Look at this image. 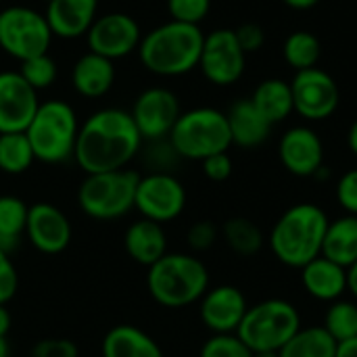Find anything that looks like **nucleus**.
Wrapping results in <instances>:
<instances>
[{
    "label": "nucleus",
    "instance_id": "1",
    "mask_svg": "<svg viewBox=\"0 0 357 357\" xmlns=\"http://www.w3.org/2000/svg\"><path fill=\"white\" fill-rule=\"evenodd\" d=\"M142 142L130 111L107 107L92 113L79 126L73 161L84 174L126 169L140 153Z\"/></svg>",
    "mask_w": 357,
    "mask_h": 357
},
{
    "label": "nucleus",
    "instance_id": "2",
    "mask_svg": "<svg viewBox=\"0 0 357 357\" xmlns=\"http://www.w3.org/2000/svg\"><path fill=\"white\" fill-rule=\"evenodd\" d=\"M328 222L326 211L314 203L293 205L272 226L268 247L280 264L301 270L322 255Z\"/></svg>",
    "mask_w": 357,
    "mask_h": 357
},
{
    "label": "nucleus",
    "instance_id": "3",
    "mask_svg": "<svg viewBox=\"0 0 357 357\" xmlns=\"http://www.w3.org/2000/svg\"><path fill=\"white\" fill-rule=\"evenodd\" d=\"M205 33L199 25L165 21L142 36L138 59L142 67L161 77H178L199 67Z\"/></svg>",
    "mask_w": 357,
    "mask_h": 357
},
{
    "label": "nucleus",
    "instance_id": "4",
    "mask_svg": "<svg viewBox=\"0 0 357 357\" xmlns=\"http://www.w3.org/2000/svg\"><path fill=\"white\" fill-rule=\"evenodd\" d=\"M146 289L163 307H188L201 301V297L207 293L209 270L190 253H165L149 268Z\"/></svg>",
    "mask_w": 357,
    "mask_h": 357
},
{
    "label": "nucleus",
    "instance_id": "5",
    "mask_svg": "<svg viewBox=\"0 0 357 357\" xmlns=\"http://www.w3.org/2000/svg\"><path fill=\"white\" fill-rule=\"evenodd\" d=\"M77 132L79 121L75 109L61 98H50L40 102L25 136L33 149L36 161L56 165L73 159Z\"/></svg>",
    "mask_w": 357,
    "mask_h": 357
},
{
    "label": "nucleus",
    "instance_id": "6",
    "mask_svg": "<svg viewBox=\"0 0 357 357\" xmlns=\"http://www.w3.org/2000/svg\"><path fill=\"white\" fill-rule=\"evenodd\" d=\"M167 140L178 157L188 161H203L211 155L228 153L232 146L228 117L224 111L213 107H197L184 111Z\"/></svg>",
    "mask_w": 357,
    "mask_h": 357
},
{
    "label": "nucleus",
    "instance_id": "7",
    "mask_svg": "<svg viewBox=\"0 0 357 357\" xmlns=\"http://www.w3.org/2000/svg\"><path fill=\"white\" fill-rule=\"evenodd\" d=\"M301 328L299 310L287 299H266L249 305L236 335L253 351H280Z\"/></svg>",
    "mask_w": 357,
    "mask_h": 357
},
{
    "label": "nucleus",
    "instance_id": "8",
    "mask_svg": "<svg viewBox=\"0 0 357 357\" xmlns=\"http://www.w3.org/2000/svg\"><path fill=\"white\" fill-rule=\"evenodd\" d=\"M138 180L140 174L128 167L105 174H86L77 188V205L92 220H119L134 209Z\"/></svg>",
    "mask_w": 357,
    "mask_h": 357
},
{
    "label": "nucleus",
    "instance_id": "9",
    "mask_svg": "<svg viewBox=\"0 0 357 357\" xmlns=\"http://www.w3.org/2000/svg\"><path fill=\"white\" fill-rule=\"evenodd\" d=\"M52 38L44 13L23 4H13L0 10V50L19 63L46 54Z\"/></svg>",
    "mask_w": 357,
    "mask_h": 357
},
{
    "label": "nucleus",
    "instance_id": "10",
    "mask_svg": "<svg viewBox=\"0 0 357 357\" xmlns=\"http://www.w3.org/2000/svg\"><path fill=\"white\" fill-rule=\"evenodd\" d=\"M134 207L142 218L163 226L182 215L186 207V188L174 174L149 172L138 180Z\"/></svg>",
    "mask_w": 357,
    "mask_h": 357
},
{
    "label": "nucleus",
    "instance_id": "11",
    "mask_svg": "<svg viewBox=\"0 0 357 357\" xmlns=\"http://www.w3.org/2000/svg\"><path fill=\"white\" fill-rule=\"evenodd\" d=\"M199 67L213 86H232L243 77L247 52L241 48L234 29L222 27L205 36Z\"/></svg>",
    "mask_w": 357,
    "mask_h": 357
},
{
    "label": "nucleus",
    "instance_id": "12",
    "mask_svg": "<svg viewBox=\"0 0 357 357\" xmlns=\"http://www.w3.org/2000/svg\"><path fill=\"white\" fill-rule=\"evenodd\" d=\"M291 90L295 113H299L307 121L328 119L341 102L339 84L331 73L320 67L297 71L291 82Z\"/></svg>",
    "mask_w": 357,
    "mask_h": 357
},
{
    "label": "nucleus",
    "instance_id": "13",
    "mask_svg": "<svg viewBox=\"0 0 357 357\" xmlns=\"http://www.w3.org/2000/svg\"><path fill=\"white\" fill-rule=\"evenodd\" d=\"M90 52L117 61L138 50L142 40L140 23L128 13H105L94 19L86 33Z\"/></svg>",
    "mask_w": 357,
    "mask_h": 357
},
{
    "label": "nucleus",
    "instance_id": "14",
    "mask_svg": "<svg viewBox=\"0 0 357 357\" xmlns=\"http://www.w3.org/2000/svg\"><path fill=\"white\" fill-rule=\"evenodd\" d=\"M142 140H163L172 134L178 117L182 115L178 96L161 86L146 88L134 100L130 111Z\"/></svg>",
    "mask_w": 357,
    "mask_h": 357
},
{
    "label": "nucleus",
    "instance_id": "15",
    "mask_svg": "<svg viewBox=\"0 0 357 357\" xmlns=\"http://www.w3.org/2000/svg\"><path fill=\"white\" fill-rule=\"evenodd\" d=\"M38 107V90L19 71H0V134L25 132Z\"/></svg>",
    "mask_w": 357,
    "mask_h": 357
},
{
    "label": "nucleus",
    "instance_id": "16",
    "mask_svg": "<svg viewBox=\"0 0 357 357\" xmlns=\"http://www.w3.org/2000/svg\"><path fill=\"white\" fill-rule=\"evenodd\" d=\"M249 310L245 293L234 284H220L207 289L199 301V316L213 335H232L238 331Z\"/></svg>",
    "mask_w": 357,
    "mask_h": 357
},
{
    "label": "nucleus",
    "instance_id": "17",
    "mask_svg": "<svg viewBox=\"0 0 357 357\" xmlns=\"http://www.w3.org/2000/svg\"><path fill=\"white\" fill-rule=\"evenodd\" d=\"M280 163L297 178H314L324 169L322 138L307 126L287 130L278 144Z\"/></svg>",
    "mask_w": 357,
    "mask_h": 357
},
{
    "label": "nucleus",
    "instance_id": "18",
    "mask_svg": "<svg viewBox=\"0 0 357 357\" xmlns=\"http://www.w3.org/2000/svg\"><path fill=\"white\" fill-rule=\"evenodd\" d=\"M25 236L44 255H59L71 243V222L52 203H33L27 211Z\"/></svg>",
    "mask_w": 357,
    "mask_h": 357
},
{
    "label": "nucleus",
    "instance_id": "19",
    "mask_svg": "<svg viewBox=\"0 0 357 357\" xmlns=\"http://www.w3.org/2000/svg\"><path fill=\"white\" fill-rule=\"evenodd\" d=\"M44 17L52 36L75 40L86 36L98 17V0H48Z\"/></svg>",
    "mask_w": 357,
    "mask_h": 357
},
{
    "label": "nucleus",
    "instance_id": "20",
    "mask_svg": "<svg viewBox=\"0 0 357 357\" xmlns=\"http://www.w3.org/2000/svg\"><path fill=\"white\" fill-rule=\"evenodd\" d=\"M301 287L316 301H339L347 293V268L320 255L301 268Z\"/></svg>",
    "mask_w": 357,
    "mask_h": 357
},
{
    "label": "nucleus",
    "instance_id": "21",
    "mask_svg": "<svg viewBox=\"0 0 357 357\" xmlns=\"http://www.w3.org/2000/svg\"><path fill=\"white\" fill-rule=\"evenodd\" d=\"M71 84L84 98H100L115 84V61L96 52L82 54L71 69Z\"/></svg>",
    "mask_w": 357,
    "mask_h": 357
},
{
    "label": "nucleus",
    "instance_id": "22",
    "mask_svg": "<svg viewBox=\"0 0 357 357\" xmlns=\"http://www.w3.org/2000/svg\"><path fill=\"white\" fill-rule=\"evenodd\" d=\"M226 117H228L232 144L241 149H257L270 138L272 123L257 111L251 98H243L234 102L226 113Z\"/></svg>",
    "mask_w": 357,
    "mask_h": 357
},
{
    "label": "nucleus",
    "instance_id": "23",
    "mask_svg": "<svg viewBox=\"0 0 357 357\" xmlns=\"http://www.w3.org/2000/svg\"><path fill=\"white\" fill-rule=\"evenodd\" d=\"M123 247L136 264L151 268L167 253V234L161 224L142 218L126 230Z\"/></svg>",
    "mask_w": 357,
    "mask_h": 357
},
{
    "label": "nucleus",
    "instance_id": "24",
    "mask_svg": "<svg viewBox=\"0 0 357 357\" xmlns=\"http://www.w3.org/2000/svg\"><path fill=\"white\" fill-rule=\"evenodd\" d=\"M102 357H163L159 343L132 324L113 326L102 339Z\"/></svg>",
    "mask_w": 357,
    "mask_h": 357
},
{
    "label": "nucleus",
    "instance_id": "25",
    "mask_svg": "<svg viewBox=\"0 0 357 357\" xmlns=\"http://www.w3.org/2000/svg\"><path fill=\"white\" fill-rule=\"evenodd\" d=\"M322 257L349 268L357 261V215H341L328 222L324 243H322Z\"/></svg>",
    "mask_w": 357,
    "mask_h": 357
},
{
    "label": "nucleus",
    "instance_id": "26",
    "mask_svg": "<svg viewBox=\"0 0 357 357\" xmlns=\"http://www.w3.org/2000/svg\"><path fill=\"white\" fill-rule=\"evenodd\" d=\"M251 102L257 107V111H259L272 126L284 121V119L295 111L291 82H284V79H278V77L264 79V82L255 88V92H253V96H251Z\"/></svg>",
    "mask_w": 357,
    "mask_h": 357
},
{
    "label": "nucleus",
    "instance_id": "27",
    "mask_svg": "<svg viewBox=\"0 0 357 357\" xmlns=\"http://www.w3.org/2000/svg\"><path fill=\"white\" fill-rule=\"evenodd\" d=\"M337 341L326 333V328L310 326L299 328L293 339L278 351V357H335L337 356Z\"/></svg>",
    "mask_w": 357,
    "mask_h": 357
},
{
    "label": "nucleus",
    "instance_id": "28",
    "mask_svg": "<svg viewBox=\"0 0 357 357\" xmlns=\"http://www.w3.org/2000/svg\"><path fill=\"white\" fill-rule=\"evenodd\" d=\"M27 211L29 205H25L19 197H0V249L8 255L19 247L21 236L25 234Z\"/></svg>",
    "mask_w": 357,
    "mask_h": 357
},
{
    "label": "nucleus",
    "instance_id": "29",
    "mask_svg": "<svg viewBox=\"0 0 357 357\" xmlns=\"http://www.w3.org/2000/svg\"><path fill=\"white\" fill-rule=\"evenodd\" d=\"M224 241L226 245L238 255V257H253L257 255L264 245L268 243V238L264 236L261 228L249 220V218H230L224 228H222Z\"/></svg>",
    "mask_w": 357,
    "mask_h": 357
},
{
    "label": "nucleus",
    "instance_id": "30",
    "mask_svg": "<svg viewBox=\"0 0 357 357\" xmlns=\"http://www.w3.org/2000/svg\"><path fill=\"white\" fill-rule=\"evenodd\" d=\"M282 54L289 67H293L295 71H305L318 65L322 56V44L312 31L299 29L284 40Z\"/></svg>",
    "mask_w": 357,
    "mask_h": 357
},
{
    "label": "nucleus",
    "instance_id": "31",
    "mask_svg": "<svg viewBox=\"0 0 357 357\" xmlns=\"http://www.w3.org/2000/svg\"><path fill=\"white\" fill-rule=\"evenodd\" d=\"M36 161L33 149L25 136V132L0 134V172L19 176L31 167Z\"/></svg>",
    "mask_w": 357,
    "mask_h": 357
},
{
    "label": "nucleus",
    "instance_id": "32",
    "mask_svg": "<svg viewBox=\"0 0 357 357\" xmlns=\"http://www.w3.org/2000/svg\"><path fill=\"white\" fill-rule=\"evenodd\" d=\"M326 333L337 341H349L357 337V303L349 299H339L333 301L331 307L324 314V324Z\"/></svg>",
    "mask_w": 357,
    "mask_h": 357
},
{
    "label": "nucleus",
    "instance_id": "33",
    "mask_svg": "<svg viewBox=\"0 0 357 357\" xmlns=\"http://www.w3.org/2000/svg\"><path fill=\"white\" fill-rule=\"evenodd\" d=\"M19 73L23 75V79L33 90H44V88H50L54 84L59 69H56L54 59L46 52V54H38V56L23 61L19 67Z\"/></svg>",
    "mask_w": 357,
    "mask_h": 357
},
{
    "label": "nucleus",
    "instance_id": "34",
    "mask_svg": "<svg viewBox=\"0 0 357 357\" xmlns=\"http://www.w3.org/2000/svg\"><path fill=\"white\" fill-rule=\"evenodd\" d=\"M199 357H255V354L241 341L236 333H232V335H211L203 343Z\"/></svg>",
    "mask_w": 357,
    "mask_h": 357
},
{
    "label": "nucleus",
    "instance_id": "35",
    "mask_svg": "<svg viewBox=\"0 0 357 357\" xmlns=\"http://www.w3.org/2000/svg\"><path fill=\"white\" fill-rule=\"evenodd\" d=\"M167 10L174 21L199 25L211 10V0H167Z\"/></svg>",
    "mask_w": 357,
    "mask_h": 357
},
{
    "label": "nucleus",
    "instance_id": "36",
    "mask_svg": "<svg viewBox=\"0 0 357 357\" xmlns=\"http://www.w3.org/2000/svg\"><path fill=\"white\" fill-rule=\"evenodd\" d=\"M178 153L174 151V146L169 144L167 138L163 140H153L151 149L146 151V165L151 167V172H165L172 174V167L178 161Z\"/></svg>",
    "mask_w": 357,
    "mask_h": 357
},
{
    "label": "nucleus",
    "instance_id": "37",
    "mask_svg": "<svg viewBox=\"0 0 357 357\" xmlns=\"http://www.w3.org/2000/svg\"><path fill=\"white\" fill-rule=\"evenodd\" d=\"M77 345L71 339H63V337H52V339H42L38 341L29 357H77Z\"/></svg>",
    "mask_w": 357,
    "mask_h": 357
},
{
    "label": "nucleus",
    "instance_id": "38",
    "mask_svg": "<svg viewBox=\"0 0 357 357\" xmlns=\"http://www.w3.org/2000/svg\"><path fill=\"white\" fill-rule=\"evenodd\" d=\"M218 236H220V232H218L215 224L209 220H201V222L190 226L186 238H188V245L192 251L203 253V251H209L218 243Z\"/></svg>",
    "mask_w": 357,
    "mask_h": 357
},
{
    "label": "nucleus",
    "instance_id": "39",
    "mask_svg": "<svg viewBox=\"0 0 357 357\" xmlns=\"http://www.w3.org/2000/svg\"><path fill=\"white\" fill-rule=\"evenodd\" d=\"M19 289V274L17 268L6 251L0 249V305H6Z\"/></svg>",
    "mask_w": 357,
    "mask_h": 357
},
{
    "label": "nucleus",
    "instance_id": "40",
    "mask_svg": "<svg viewBox=\"0 0 357 357\" xmlns=\"http://www.w3.org/2000/svg\"><path fill=\"white\" fill-rule=\"evenodd\" d=\"M337 203L345 209L347 215H357V167L345 172L337 182Z\"/></svg>",
    "mask_w": 357,
    "mask_h": 357
},
{
    "label": "nucleus",
    "instance_id": "41",
    "mask_svg": "<svg viewBox=\"0 0 357 357\" xmlns=\"http://www.w3.org/2000/svg\"><path fill=\"white\" fill-rule=\"evenodd\" d=\"M203 165V174L211 180V182H226L232 176V159L228 153H218L211 155L207 159L201 161Z\"/></svg>",
    "mask_w": 357,
    "mask_h": 357
},
{
    "label": "nucleus",
    "instance_id": "42",
    "mask_svg": "<svg viewBox=\"0 0 357 357\" xmlns=\"http://www.w3.org/2000/svg\"><path fill=\"white\" fill-rule=\"evenodd\" d=\"M236 40L241 44V48L249 54V52H257L264 44H266V31L261 25L257 23H243L234 29Z\"/></svg>",
    "mask_w": 357,
    "mask_h": 357
},
{
    "label": "nucleus",
    "instance_id": "43",
    "mask_svg": "<svg viewBox=\"0 0 357 357\" xmlns=\"http://www.w3.org/2000/svg\"><path fill=\"white\" fill-rule=\"evenodd\" d=\"M335 357H357V337L339 343L337 345V356Z\"/></svg>",
    "mask_w": 357,
    "mask_h": 357
},
{
    "label": "nucleus",
    "instance_id": "44",
    "mask_svg": "<svg viewBox=\"0 0 357 357\" xmlns=\"http://www.w3.org/2000/svg\"><path fill=\"white\" fill-rule=\"evenodd\" d=\"M347 291L357 299V261L347 268Z\"/></svg>",
    "mask_w": 357,
    "mask_h": 357
},
{
    "label": "nucleus",
    "instance_id": "45",
    "mask_svg": "<svg viewBox=\"0 0 357 357\" xmlns=\"http://www.w3.org/2000/svg\"><path fill=\"white\" fill-rule=\"evenodd\" d=\"M282 2L295 10H307V8H314L320 0H282Z\"/></svg>",
    "mask_w": 357,
    "mask_h": 357
},
{
    "label": "nucleus",
    "instance_id": "46",
    "mask_svg": "<svg viewBox=\"0 0 357 357\" xmlns=\"http://www.w3.org/2000/svg\"><path fill=\"white\" fill-rule=\"evenodd\" d=\"M10 331V314L4 305H0V337H6Z\"/></svg>",
    "mask_w": 357,
    "mask_h": 357
},
{
    "label": "nucleus",
    "instance_id": "47",
    "mask_svg": "<svg viewBox=\"0 0 357 357\" xmlns=\"http://www.w3.org/2000/svg\"><path fill=\"white\" fill-rule=\"evenodd\" d=\"M347 144H349V151L357 157V119L354 121V126L349 128V134H347Z\"/></svg>",
    "mask_w": 357,
    "mask_h": 357
},
{
    "label": "nucleus",
    "instance_id": "48",
    "mask_svg": "<svg viewBox=\"0 0 357 357\" xmlns=\"http://www.w3.org/2000/svg\"><path fill=\"white\" fill-rule=\"evenodd\" d=\"M10 356V347H8V341L6 337H0V357Z\"/></svg>",
    "mask_w": 357,
    "mask_h": 357
},
{
    "label": "nucleus",
    "instance_id": "49",
    "mask_svg": "<svg viewBox=\"0 0 357 357\" xmlns=\"http://www.w3.org/2000/svg\"><path fill=\"white\" fill-rule=\"evenodd\" d=\"M255 357H278L276 351H261V354H255Z\"/></svg>",
    "mask_w": 357,
    "mask_h": 357
},
{
    "label": "nucleus",
    "instance_id": "50",
    "mask_svg": "<svg viewBox=\"0 0 357 357\" xmlns=\"http://www.w3.org/2000/svg\"><path fill=\"white\" fill-rule=\"evenodd\" d=\"M0 4H2V0H0Z\"/></svg>",
    "mask_w": 357,
    "mask_h": 357
},
{
    "label": "nucleus",
    "instance_id": "51",
    "mask_svg": "<svg viewBox=\"0 0 357 357\" xmlns=\"http://www.w3.org/2000/svg\"><path fill=\"white\" fill-rule=\"evenodd\" d=\"M46 2H48V0H46Z\"/></svg>",
    "mask_w": 357,
    "mask_h": 357
}]
</instances>
